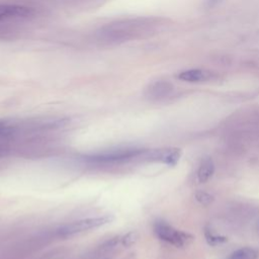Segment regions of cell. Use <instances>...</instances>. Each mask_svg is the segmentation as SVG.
Masks as SVG:
<instances>
[{
    "mask_svg": "<svg viewBox=\"0 0 259 259\" xmlns=\"http://www.w3.org/2000/svg\"><path fill=\"white\" fill-rule=\"evenodd\" d=\"M152 24L150 18L130 19L104 26L99 33L102 38L108 41H123L149 30Z\"/></svg>",
    "mask_w": 259,
    "mask_h": 259,
    "instance_id": "obj_1",
    "label": "cell"
},
{
    "mask_svg": "<svg viewBox=\"0 0 259 259\" xmlns=\"http://www.w3.org/2000/svg\"><path fill=\"white\" fill-rule=\"evenodd\" d=\"M145 149L123 148L116 150H109L102 153L87 155L84 161L90 164H118L128 162L135 159H141Z\"/></svg>",
    "mask_w": 259,
    "mask_h": 259,
    "instance_id": "obj_2",
    "label": "cell"
},
{
    "mask_svg": "<svg viewBox=\"0 0 259 259\" xmlns=\"http://www.w3.org/2000/svg\"><path fill=\"white\" fill-rule=\"evenodd\" d=\"M114 220V217L111 214H105L102 217L95 218H87L79 221L71 222L69 224H65L56 229L55 234L59 238H68L72 237L76 234H80L85 231L97 229L101 226L107 225Z\"/></svg>",
    "mask_w": 259,
    "mask_h": 259,
    "instance_id": "obj_3",
    "label": "cell"
},
{
    "mask_svg": "<svg viewBox=\"0 0 259 259\" xmlns=\"http://www.w3.org/2000/svg\"><path fill=\"white\" fill-rule=\"evenodd\" d=\"M153 230L158 239L175 247H183L192 240V237L189 234L173 228L164 221L155 222Z\"/></svg>",
    "mask_w": 259,
    "mask_h": 259,
    "instance_id": "obj_4",
    "label": "cell"
},
{
    "mask_svg": "<svg viewBox=\"0 0 259 259\" xmlns=\"http://www.w3.org/2000/svg\"><path fill=\"white\" fill-rule=\"evenodd\" d=\"M181 156V151L176 148L145 150L141 159L152 162H161L169 166H175Z\"/></svg>",
    "mask_w": 259,
    "mask_h": 259,
    "instance_id": "obj_5",
    "label": "cell"
},
{
    "mask_svg": "<svg viewBox=\"0 0 259 259\" xmlns=\"http://www.w3.org/2000/svg\"><path fill=\"white\" fill-rule=\"evenodd\" d=\"M35 13L31 7L18 4H0V21L18 18H28Z\"/></svg>",
    "mask_w": 259,
    "mask_h": 259,
    "instance_id": "obj_6",
    "label": "cell"
},
{
    "mask_svg": "<svg viewBox=\"0 0 259 259\" xmlns=\"http://www.w3.org/2000/svg\"><path fill=\"white\" fill-rule=\"evenodd\" d=\"M173 90L171 83L167 81H157L151 84L147 89V95L151 99H161L168 96Z\"/></svg>",
    "mask_w": 259,
    "mask_h": 259,
    "instance_id": "obj_7",
    "label": "cell"
},
{
    "mask_svg": "<svg viewBox=\"0 0 259 259\" xmlns=\"http://www.w3.org/2000/svg\"><path fill=\"white\" fill-rule=\"evenodd\" d=\"M178 79L185 82H200L209 79L210 73L201 69H189L178 74Z\"/></svg>",
    "mask_w": 259,
    "mask_h": 259,
    "instance_id": "obj_8",
    "label": "cell"
},
{
    "mask_svg": "<svg viewBox=\"0 0 259 259\" xmlns=\"http://www.w3.org/2000/svg\"><path fill=\"white\" fill-rule=\"evenodd\" d=\"M214 173V164L211 158L205 157L201 160L197 170V179L200 183L208 181Z\"/></svg>",
    "mask_w": 259,
    "mask_h": 259,
    "instance_id": "obj_9",
    "label": "cell"
},
{
    "mask_svg": "<svg viewBox=\"0 0 259 259\" xmlns=\"http://www.w3.org/2000/svg\"><path fill=\"white\" fill-rule=\"evenodd\" d=\"M257 258V252L248 247L240 248L233 253L230 254L228 259H256Z\"/></svg>",
    "mask_w": 259,
    "mask_h": 259,
    "instance_id": "obj_10",
    "label": "cell"
},
{
    "mask_svg": "<svg viewBox=\"0 0 259 259\" xmlns=\"http://www.w3.org/2000/svg\"><path fill=\"white\" fill-rule=\"evenodd\" d=\"M71 122V119L68 117H61V118H55L50 119L41 124V128L45 130H57L67 126Z\"/></svg>",
    "mask_w": 259,
    "mask_h": 259,
    "instance_id": "obj_11",
    "label": "cell"
},
{
    "mask_svg": "<svg viewBox=\"0 0 259 259\" xmlns=\"http://www.w3.org/2000/svg\"><path fill=\"white\" fill-rule=\"evenodd\" d=\"M204 236H205V239H206L207 243H208L209 245H212V246L218 245V244H221V243L227 241V239H226L225 237L214 235V234L212 233V231L209 230V229H205V231H204Z\"/></svg>",
    "mask_w": 259,
    "mask_h": 259,
    "instance_id": "obj_12",
    "label": "cell"
},
{
    "mask_svg": "<svg viewBox=\"0 0 259 259\" xmlns=\"http://www.w3.org/2000/svg\"><path fill=\"white\" fill-rule=\"evenodd\" d=\"M194 197L202 205H208L209 203H211L213 201V196L210 193L202 191V190L196 191L194 194Z\"/></svg>",
    "mask_w": 259,
    "mask_h": 259,
    "instance_id": "obj_13",
    "label": "cell"
},
{
    "mask_svg": "<svg viewBox=\"0 0 259 259\" xmlns=\"http://www.w3.org/2000/svg\"><path fill=\"white\" fill-rule=\"evenodd\" d=\"M137 239H138V234L136 232H130L121 238L120 243L123 247H130L136 243Z\"/></svg>",
    "mask_w": 259,
    "mask_h": 259,
    "instance_id": "obj_14",
    "label": "cell"
},
{
    "mask_svg": "<svg viewBox=\"0 0 259 259\" xmlns=\"http://www.w3.org/2000/svg\"><path fill=\"white\" fill-rule=\"evenodd\" d=\"M15 130V126L6 122V121H3V120H0V136H8V135H11Z\"/></svg>",
    "mask_w": 259,
    "mask_h": 259,
    "instance_id": "obj_15",
    "label": "cell"
},
{
    "mask_svg": "<svg viewBox=\"0 0 259 259\" xmlns=\"http://www.w3.org/2000/svg\"><path fill=\"white\" fill-rule=\"evenodd\" d=\"M120 241H121V237L115 236V237H113V238L107 240V241L103 244L102 248H104V249H111V248H114Z\"/></svg>",
    "mask_w": 259,
    "mask_h": 259,
    "instance_id": "obj_16",
    "label": "cell"
},
{
    "mask_svg": "<svg viewBox=\"0 0 259 259\" xmlns=\"http://www.w3.org/2000/svg\"><path fill=\"white\" fill-rule=\"evenodd\" d=\"M223 0H206L205 1V5L207 8H213L215 7L218 4H220Z\"/></svg>",
    "mask_w": 259,
    "mask_h": 259,
    "instance_id": "obj_17",
    "label": "cell"
},
{
    "mask_svg": "<svg viewBox=\"0 0 259 259\" xmlns=\"http://www.w3.org/2000/svg\"><path fill=\"white\" fill-rule=\"evenodd\" d=\"M8 153H9V149L6 146L0 145V159L7 156Z\"/></svg>",
    "mask_w": 259,
    "mask_h": 259,
    "instance_id": "obj_18",
    "label": "cell"
}]
</instances>
